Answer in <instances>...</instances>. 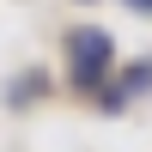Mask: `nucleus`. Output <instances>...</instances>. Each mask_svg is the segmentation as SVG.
I'll use <instances>...</instances> for the list:
<instances>
[{
    "label": "nucleus",
    "instance_id": "3",
    "mask_svg": "<svg viewBox=\"0 0 152 152\" xmlns=\"http://www.w3.org/2000/svg\"><path fill=\"white\" fill-rule=\"evenodd\" d=\"M122 6H128V12H152V0H122Z\"/></svg>",
    "mask_w": 152,
    "mask_h": 152
},
{
    "label": "nucleus",
    "instance_id": "4",
    "mask_svg": "<svg viewBox=\"0 0 152 152\" xmlns=\"http://www.w3.org/2000/svg\"><path fill=\"white\" fill-rule=\"evenodd\" d=\"M85 6H91V0H85Z\"/></svg>",
    "mask_w": 152,
    "mask_h": 152
},
{
    "label": "nucleus",
    "instance_id": "1",
    "mask_svg": "<svg viewBox=\"0 0 152 152\" xmlns=\"http://www.w3.org/2000/svg\"><path fill=\"white\" fill-rule=\"evenodd\" d=\"M116 79V37L104 24H73L67 31V85L85 97H104Z\"/></svg>",
    "mask_w": 152,
    "mask_h": 152
},
{
    "label": "nucleus",
    "instance_id": "2",
    "mask_svg": "<svg viewBox=\"0 0 152 152\" xmlns=\"http://www.w3.org/2000/svg\"><path fill=\"white\" fill-rule=\"evenodd\" d=\"M140 91H152V61H128V67H122V79L104 91V110H128Z\"/></svg>",
    "mask_w": 152,
    "mask_h": 152
}]
</instances>
